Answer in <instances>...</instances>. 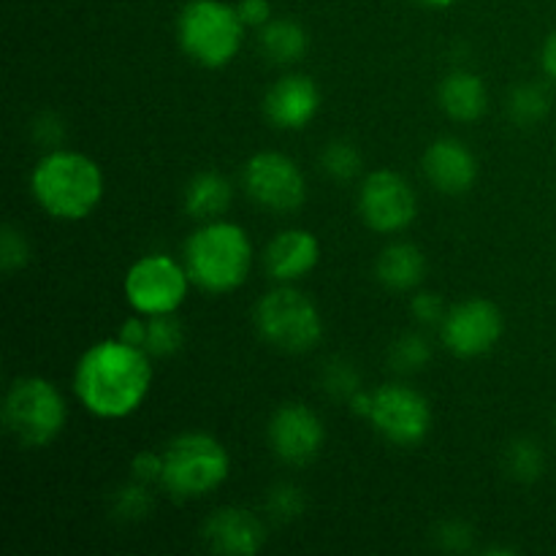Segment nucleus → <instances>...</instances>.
<instances>
[{
    "mask_svg": "<svg viewBox=\"0 0 556 556\" xmlns=\"http://www.w3.org/2000/svg\"><path fill=\"white\" fill-rule=\"evenodd\" d=\"M30 190L38 206L60 220H81L103 195V174L92 157L71 150H54L36 163Z\"/></svg>",
    "mask_w": 556,
    "mask_h": 556,
    "instance_id": "nucleus-2",
    "label": "nucleus"
},
{
    "mask_svg": "<svg viewBox=\"0 0 556 556\" xmlns=\"http://www.w3.org/2000/svg\"><path fill=\"white\" fill-rule=\"evenodd\" d=\"M119 516L125 519H141V516L150 510V494L141 486H125L123 492L117 494V505H114Z\"/></svg>",
    "mask_w": 556,
    "mask_h": 556,
    "instance_id": "nucleus-30",
    "label": "nucleus"
},
{
    "mask_svg": "<svg viewBox=\"0 0 556 556\" xmlns=\"http://www.w3.org/2000/svg\"><path fill=\"white\" fill-rule=\"evenodd\" d=\"M410 309L421 324H429V326L443 324L445 318V307L443 302H440L438 293H418V296H413Z\"/></svg>",
    "mask_w": 556,
    "mask_h": 556,
    "instance_id": "nucleus-31",
    "label": "nucleus"
},
{
    "mask_svg": "<svg viewBox=\"0 0 556 556\" xmlns=\"http://www.w3.org/2000/svg\"><path fill=\"white\" fill-rule=\"evenodd\" d=\"M320 106V92L309 76L291 74L277 79L264 98V112L275 128L299 130L313 123Z\"/></svg>",
    "mask_w": 556,
    "mask_h": 556,
    "instance_id": "nucleus-14",
    "label": "nucleus"
},
{
    "mask_svg": "<svg viewBox=\"0 0 556 556\" xmlns=\"http://www.w3.org/2000/svg\"><path fill=\"white\" fill-rule=\"evenodd\" d=\"M144 348L125 340H101L81 353L74 391L98 418H125L144 402L152 386V364Z\"/></svg>",
    "mask_w": 556,
    "mask_h": 556,
    "instance_id": "nucleus-1",
    "label": "nucleus"
},
{
    "mask_svg": "<svg viewBox=\"0 0 556 556\" xmlns=\"http://www.w3.org/2000/svg\"><path fill=\"white\" fill-rule=\"evenodd\" d=\"M543 465H546V456H543L541 445L535 440L521 438L510 443L508 451H505V470L516 481H535L543 472Z\"/></svg>",
    "mask_w": 556,
    "mask_h": 556,
    "instance_id": "nucleus-24",
    "label": "nucleus"
},
{
    "mask_svg": "<svg viewBox=\"0 0 556 556\" xmlns=\"http://www.w3.org/2000/svg\"><path fill=\"white\" fill-rule=\"evenodd\" d=\"M348 405H351L353 413H358V416L369 418V413H372V394H367V391L358 389L356 394H353L351 400H348Z\"/></svg>",
    "mask_w": 556,
    "mask_h": 556,
    "instance_id": "nucleus-37",
    "label": "nucleus"
},
{
    "mask_svg": "<svg viewBox=\"0 0 556 556\" xmlns=\"http://www.w3.org/2000/svg\"><path fill=\"white\" fill-rule=\"evenodd\" d=\"M242 182L250 199L271 212H296L307 199L304 174L282 152H258L250 157Z\"/></svg>",
    "mask_w": 556,
    "mask_h": 556,
    "instance_id": "nucleus-9",
    "label": "nucleus"
},
{
    "mask_svg": "<svg viewBox=\"0 0 556 556\" xmlns=\"http://www.w3.org/2000/svg\"><path fill=\"white\" fill-rule=\"evenodd\" d=\"M190 275L185 266L168 255H147L136 261L125 275V296L136 313L168 315L177 313L179 304L188 296Z\"/></svg>",
    "mask_w": 556,
    "mask_h": 556,
    "instance_id": "nucleus-8",
    "label": "nucleus"
},
{
    "mask_svg": "<svg viewBox=\"0 0 556 556\" xmlns=\"http://www.w3.org/2000/svg\"><path fill=\"white\" fill-rule=\"evenodd\" d=\"M324 421L307 405H299V402L277 407L269 421L271 451L286 465H309L324 448Z\"/></svg>",
    "mask_w": 556,
    "mask_h": 556,
    "instance_id": "nucleus-13",
    "label": "nucleus"
},
{
    "mask_svg": "<svg viewBox=\"0 0 556 556\" xmlns=\"http://www.w3.org/2000/svg\"><path fill=\"white\" fill-rule=\"evenodd\" d=\"M237 11L248 27H264L266 22H271L269 0H239Z\"/></svg>",
    "mask_w": 556,
    "mask_h": 556,
    "instance_id": "nucleus-34",
    "label": "nucleus"
},
{
    "mask_svg": "<svg viewBox=\"0 0 556 556\" xmlns=\"http://www.w3.org/2000/svg\"><path fill=\"white\" fill-rule=\"evenodd\" d=\"M30 261V244H27L25 233L16 231L14 226L3 228V239H0V266L5 275H14L16 269H25Z\"/></svg>",
    "mask_w": 556,
    "mask_h": 556,
    "instance_id": "nucleus-28",
    "label": "nucleus"
},
{
    "mask_svg": "<svg viewBox=\"0 0 556 556\" xmlns=\"http://www.w3.org/2000/svg\"><path fill=\"white\" fill-rule=\"evenodd\" d=\"M68 407L63 394L43 378H20L11 383L3 405V424L16 445L41 448L65 427Z\"/></svg>",
    "mask_w": 556,
    "mask_h": 556,
    "instance_id": "nucleus-6",
    "label": "nucleus"
},
{
    "mask_svg": "<svg viewBox=\"0 0 556 556\" xmlns=\"http://www.w3.org/2000/svg\"><path fill=\"white\" fill-rule=\"evenodd\" d=\"M358 212L372 231L396 233L405 231L416 220L418 199L405 177L380 168L364 179L362 193H358Z\"/></svg>",
    "mask_w": 556,
    "mask_h": 556,
    "instance_id": "nucleus-11",
    "label": "nucleus"
},
{
    "mask_svg": "<svg viewBox=\"0 0 556 556\" xmlns=\"http://www.w3.org/2000/svg\"><path fill=\"white\" fill-rule=\"evenodd\" d=\"M228 467L226 448L212 434L185 432L163 451L161 483L172 497H204L226 481Z\"/></svg>",
    "mask_w": 556,
    "mask_h": 556,
    "instance_id": "nucleus-5",
    "label": "nucleus"
},
{
    "mask_svg": "<svg viewBox=\"0 0 556 556\" xmlns=\"http://www.w3.org/2000/svg\"><path fill=\"white\" fill-rule=\"evenodd\" d=\"M255 326L269 345L286 353L313 351L324 334L318 307L296 288H277L255 307Z\"/></svg>",
    "mask_w": 556,
    "mask_h": 556,
    "instance_id": "nucleus-7",
    "label": "nucleus"
},
{
    "mask_svg": "<svg viewBox=\"0 0 556 556\" xmlns=\"http://www.w3.org/2000/svg\"><path fill=\"white\" fill-rule=\"evenodd\" d=\"M182 342H185L182 324L174 318V313L152 315V318H147L144 351L150 353V356H155V358L174 356V353L182 348Z\"/></svg>",
    "mask_w": 556,
    "mask_h": 556,
    "instance_id": "nucleus-22",
    "label": "nucleus"
},
{
    "mask_svg": "<svg viewBox=\"0 0 556 556\" xmlns=\"http://www.w3.org/2000/svg\"><path fill=\"white\" fill-rule=\"evenodd\" d=\"M324 389L337 400H351L358 389H362V378H358L356 367L345 358H334L329 367L324 369Z\"/></svg>",
    "mask_w": 556,
    "mask_h": 556,
    "instance_id": "nucleus-27",
    "label": "nucleus"
},
{
    "mask_svg": "<svg viewBox=\"0 0 556 556\" xmlns=\"http://www.w3.org/2000/svg\"><path fill=\"white\" fill-rule=\"evenodd\" d=\"M204 543L210 552L228 556H250L261 552L266 541L264 521L244 508H223L204 525Z\"/></svg>",
    "mask_w": 556,
    "mask_h": 556,
    "instance_id": "nucleus-15",
    "label": "nucleus"
},
{
    "mask_svg": "<svg viewBox=\"0 0 556 556\" xmlns=\"http://www.w3.org/2000/svg\"><path fill=\"white\" fill-rule=\"evenodd\" d=\"M510 117L519 125H535L541 123L543 117L552 109V96L543 85H521L516 87L514 96L508 101Z\"/></svg>",
    "mask_w": 556,
    "mask_h": 556,
    "instance_id": "nucleus-23",
    "label": "nucleus"
},
{
    "mask_svg": "<svg viewBox=\"0 0 556 556\" xmlns=\"http://www.w3.org/2000/svg\"><path fill=\"white\" fill-rule=\"evenodd\" d=\"M253 266V244L233 223L210 220L185 242V269L190 282L206 293L237 291Z\"/></svg>",
    "mask_w": 556,
    "mask_h": 556,
    "instance_id": "nucleus-3",
    "label": "nucleus"
},
{
    "mask_svg": "<svg viewBox=\"0 0 556 556\" xmlns=\"http://www.w3.org/2000/svg\"><path fill=\"white\" fill-rule=\"evenodd\" d=\"M261 47L271 63H296L307 52V30L293 20H271L261 30Z\"/></svg>",
    "mask_w": 556,
    "mask_h": 556,
    "instance_id": "nucleus-21",
    "label": "nucleus"
},
{
    "mask_svg": "<svg viewBox=\"0 0 556 556\" xmlns=\"http://www.w3.org/2000/svg\"><path fill=\"white\" fill-rule=\"evenodd\" d=\"M320 166H324L329 177L348 182V179H353L362 172V155H358V150L351 141H331L324 150V155H320Z\"/></svg>",
    "mask_w": 556,
    "mask_h": 556,
    "instance_id": "nucleus-25",
    "label": "nucleus"
},
{
    "mask_svg": "<svg viewBox=\"0 0 556 556\" xmlns=\"http://www.w3.org/2000/svg\"><path fill=\"white\" fill-rule=\"evenodd\" d=\"M424 271H427L424 253L410 242L391 244L378 258V280L389 291H413L424 280Z\"/></svg>",
    "mask_w": 556,
    "mask_h": 556,
    "instance_id": "nucleus-19",
    "label": "nucleus"
},
{
    "mask_svg": "<svg viewBox=\"0 0 556 556\" xmlns=\"http://www.w3.org/2000/svg\"><path fill=\"white\" fill-rule=\"evenodd\" d=\"M429 353H432V348L421 334H405L391 345L389 364L400 372H418L421 367H427Z\"/></svg>",
    "mask_w": 556,
    "mask_h": 556,
    "instance_id": "nucleus-26",
    "label": "nucleus"
},
{
    "mask_svg": "<svg viewBox=\"0 0 556 556\" xmlns=\"http://www.w3.org/2000/svg\"><path fill=\"white\" fill-rule=\"evenodd\" d=\"M424 174L440 193L459 195L476 182L478 161L462 141L440 139L424 152Z\"/></svg>",
    "mask_w": 556,
    "mask_h": 556,
    "instance_id": "nucleus-16",
    "label": "nucleus"
},
{
    "mask_svg": "<svg viewBox=\"0 0 556 556\" xmlns=\"http://www.w3.org/2000/svg\"><path fill=\"white\" fill-rule=\"evenodd\" d=\"M244 22L237 5L223 0H190L177 20L179 47L204 68H223L239 54Z\"/></svg>",
    "mask_w": 556,
    "mask_h": 556,
    "instance_id": "nucleus-4",
    "label": "nucleus"
},
{
    "mask_svg": "<svg viewBox=\"0 0 556 556\" xmlns=\"http://www.w3.org/2000/svg\"><path fill=\"white\" fill-rule=\"evenodd\" d=\"M144 318H141V313H139V315H134V318L125 320V324L119 326V340L130 342V345H136V348H144V342H147V320Z\"/></svg>",
    "mask_w": 556,
    "mask_h": 556,
    "instance_id": "nucleus-35",
    "label": "nucleus"
},
{
    "mask_svg": "<svg viewBox=\"0 0 556 556\" xmlns=\"http://www.w3.org/2000/svg\"><path fill=\"white\" fill-rule=\"evenodd\" d=\"M134 467V476L136 481L141 483H150V481H161L163 476V454H152V451H139L130 462Z\"/></svg>",
    "mask_w": 556,
    "mask_h": 556,
    "instance_id": "nucleus-32",
    "label": "nucleus"
},
{
    "mask_svg": "<svg viewBox=\"0 0 556 556\" xmlns=\"http://www.w3.org/2000/svg\"><path fill=\"white\" fill-rule=\"evenodd\" d=\"M424 5H434V9H445V5H454L456 0H418Z\"/></svg>",
    "mask_w": 556,
    "mask_h": 556,
    "instance_id": "nucleus-39",
    "label": "nucleus"
},
{
    "mask_svg": "<svg viewBox=\"0 0 556 556\" xmlns=\"http://www.w3.org/2000/svg\"><path fill=\"white\" fill-rule=\"evenodd\" d=\"M440 106L456 123H476L483 117L489 106L486 85L478 74L470 71H454L440 85Z\"/></svg>",
    "mask_w": 556,
    "mask_h": 556,
    "instance_id": "nucleus-18",
    "label": "nucleus"
},
{
    "mask_svg": "<svg viewBox=\"0 0 556 556\" xmlns=\"http://www.w3.org/2000/svg\"><path fill=\"white\" fill-rule=\"evenodd\" d=\"M233 188L223 174L201 172L185 188V210L195 220H217L231 206Z\"/></svg>",
    "mask_w": 556,
    "mask_h": 556,
    "instance_id": "nucleus-20",
    "label": "nucleus"
},
{
    "mask_svg": "<svg viewBox=\"0 0 556 556\" xmlns=\"http://www.w3.org/2000/svg\"><path fill=\"white\" fill-rule=\"evenodd\" d=\"M320 258L318 239L309 231H282L266 248V271L280 282H293L307 277Z\"/></svg>",
    "mask_w": 556,
    "mask_h": 556,
    "instance_id": "nucleus-17",
    "label": "nucleus"
},
{
    "mask_svg": "<svg viewBox=\"0 0 556 556\" xmlns=\"http://www.w3.org/2000/svg\"><path fill=\"white\" fill-rule=\"evenodd\" d=\"M36 136L43 141V144H58L60 139H63V125H60V119L54 117H41L36 123Z\"/></svg>",
    "mask_w": 556,
    "mask_h": 556,
    "instance_id": "nucleus-36",
    "label": "nucleus"
},
{
    "mask_svg": "<svg viewBox=\"0 0 556 556\" xmlns=\"http://www.w3.org/2000/svg\"><path fill=\"white\" fill-rule=\"evenodd\" d=\"M266 508L275 519L291 521L296 516L304 514V494L302 489L291 486V483H282V486L271 489L269 500H266Z\"/></svg>",
    "mask_w": 556,
    "mask_h": 556,
    "instance_id": "nucleus-29",
    "label": "nucleus"
},
{
    "mask_svg": "<svg viewBox=\"0 0 556 556\" xmlns=\"http://www.w3.org/2000/svg\"><path fill=\"white\" fill-rule=\"evenodd\" d=\"M438 541L440 546L448 548V552H465V548H470V527L462 525V521H448V525L440 527L438 532Z\"/></svg>",
    "mask_w": 556,
    "mask_h": 556,
    "instance_id": "nucleus-33",
    "label": "nucleus"
},
{
    "mask_svg": "<svg viewBox=\"0 0 556 556\" xmlns=\"http://www.w3.org/2000/svg\"><path fill=\"white\" fill-rule=\"evenodd\" d=\"M372 427L394 445H418L432 427V410L410 386L389 383L372 391Z\"/></svg>",
    "mask_w": 556,
    "mask_h": 556,
    "instance_id": "nucleus-10",
    "label": "nucleus"
},
{
    "mask_svg": "<svg viewBox=\"0 0 556 556\" xmlns=\"http://www.w3.org/2000/svg\"><path fill=\"white\" fill-rule=\"evenodd\" d=\"M543 68L556 81V30L548 36L546 47H543Z\"/></svg>",
    "mask_w": 556,
    "mask_h": 556,
    "instance_id": "nucleus-38",
    "label": "nucleus"
},
{
    "mask_svg": "<svg viewBox=\"0 0 556 556\" xmlns=\"http://www.w3.org/2000/svg\"><path fill=\"white\" fill-rule=\"evenodd\" d=\"M503 313L486 299H467L448 309L440 324L443 345L459 358H476L492 351L503 337Z\"/></svg>",
    "mask_w": 556,
    "mask_h": 556,
    "instance_id": "nucleus-12",
    "label": "nucleus"
}]
</instances>
